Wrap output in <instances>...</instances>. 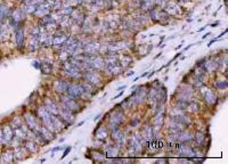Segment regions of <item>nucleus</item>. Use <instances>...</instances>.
<instances>
[{
    "instance_id": "f257e3e1",
    "label": "nucleus",
    "mask_w": 228,
    "mask_h": 164,
    "mask_svg": "<svg viewBox=\"0 0 228 164\" xmlns=\"http://www.w3.org/2000/svg\"><path fill=\"white\" fill-rule=\"evenodd\" d=\"M66 91H68V93L71 97L75 98V97H81L83 95V92H84V90H83L82 86H80V84H68Z\"/></svg>"
},
{
    "instance_id": "f03ea898",
    "label": "nucleus",
    "mask_w": 228,
    "mask_h": 164,
    "mask_svg": "<svg viewBox=\"0 0 228 164\" xmlns=\"http://www.w3.org/2000/svg\"><path fill=\"white\" fill-rule=\"evenodd\" d=\"M14 138V129L9 127V125H6L2 128V139H4V143H9L11 139Z\"/></svg>"
},
{
    "instance_id": "7ed1b4c3",
    "label": "nucleus",
    "mask_w": 228,
    "mask_h": 164,
    "mask_svg": "<svg viewBox=\"0 0 228 164\" xmlns=\"http://www.w3.org/2000/svg\"><path fill=\"white\" fill-rule=\"evenodd\" d=\"M86 79H87V81H88L89 83H93V84H98L99 82H100L99 77L96 73H93V72H88V73L86 74Z\"/></svg>"
},
{
    "instance_id": "20e7f679",
    "label": "nucleus",
    "mask_w": 228,
    "mask_h": 164,
    "mask_svg": "<svg viewBox=\"0 0 228 164\" xmlns=\"http://www.w3.org/2000/svg\"><path fill=\"white\" fill-rule=\"evenodd\" d=\"M122 115L121 114H116V116L115 118H111V121H109V127L113 129H118V127L120 125V123H121V121H122Z\"/></svg>"
},
{
    "instance_id": "39448f33",
    "label": "nucleus",
    "mask_w": 228,
    "mask_h": 164,
    "mask_svg": "<svg viewBox=\"0 0 228 164\" xmlns=\"http://www.w3.org/2000/svg\"><path fill=\"white\" fill-rule=\"evenodd\" d=\"M2 156V161L4 162H13L14 161V156H15V153L13 152V150H11V149H7L5 153H4V155H1Z\"/></svg>"
},
{
    "instance_id": "423d86ee",
    "label": "nucleus",
    "mask_w": 228,
    "mask_h": 164,
    "mask_svg": "<svg viewBox=\"0 0 228 164\" xmlns=\"http://www.w3.org/2000/svg\"><path fill=\"white\" fill-rule=\"evenodd\" d=\"M46 109L50 113V114H52V115H57V114H58L57 106L52 102H46Z\"/></svg>"
},
{
    "instance_id": "0eeeda50",
    "label": "nucleus",
    "mask_w": 228,
    "mask_h": 164,
    "mask_svg": "<svg viewBox=\"0 0 228 164\" xmlns=\"http://www.w3.org/2000/svg\"><path fill=\"white\" fill-rule=\"evenodd\" d=\"M15 36H16V42H17L18 47H22V45H23V31L20 27L16 29Z\"/></svg>"
},
{
    "instance_id": "6e6552de",
    "label": "nucleus",
    "mask_w": 228,
    "mask_h": 164,
    "mask_svg": "<svg viewBox=\"0 0 228 164\" xmlns=\"http://www.w3.org/2000/svg\"><path fill=\"white\" fill-rule=\"evenodd\" d=\"M68 83H65V82L63 81H57L56 83H55V89H56L58 92H64L66 91V89H68Z\"/></svg>"
},
{
    "instance_id": "1a4fd4ad",
    "label": "nucleus",
    "mask_w": 228,
    "mask_h": 164,
    "mask_svg": "<svg viewBox=\"0 0 228 164\" xmlns=\"http://www.w3.org/2000/svg\"><path fill=\"white\" fill-rule=\"evenodd\" d=\"M205 100H207L209 104H212V102H216V95H214V92L213 91H211V90H209V91H207L205 92Z\"/></svg>"
},
{
    "instance_id": "9d476101",
    "label": "nucleus",
    "mask_w": 228,
    "mask_h": 164,
    "mask_svg": "<svg viewBox=\"0 0 228 164\" xmlns=\"http://www.w3.org/2000/svg\"><path fill=\"white\" fill-rule=\"evenodd\" d=\"M106 154H107V156H115V155L118 154V148H116V147H114V146H111V147L107 148Z\"/></svg>"
},
{
    "instance_id": "9b49d317",
    "label": "nucleus",
    "mask_w": 228,
    "mask_h": 164,
    "mask_svg": "<svg viewBox=\"0 0 228 164\" xmlns=\"http://www.w3.org/2000/svg\"><path fill=\"white\" fill-rule=\"evenodd\" d=\"M40 70H41L45 74H49L50 71H52V66H50L49 64H42L41 66H40Z\"/></svg>"
},
{
    "instance_id": "f8f14e48",
    "label": "nucleus",
    "mask_w": 228,
    "mask_h": 164,
    "mask_svg": "<svg viewBox=\"0 0 228 164\" xmlns=\"http://www.w3.org/2000/svg\"><path fill=\"white\" fill-rule=\"evenodd\" d=\"M26 122H27V124L30 125V128L31 129H36L38 125H36V121H34V118H30V116H26Z\"/></svg>"
},
{
    "instance_id": "ddd939ff",
    "label": "nucleus",
    "mask_w": 228,
    "mask_h": 164,
    "mask_svg": "<svg viewBox=\"0 0 228 164\" xmlns=\"http://www.w3.org/2000/svg\"><path fill=\"white\" fill-rule=\"evenodd\" d=\"M6 16H7V9H6V7L4 5H0V20L5 18Z\"/></svg>"
},
{
    "instance_id": "4468645a",
    "label": "nucleus",
    "mask_w": 228,
    "mask_h": 164,
    "mask_svg": "<svg viewBox=\"0 0 228 164\" xmlns=\"http://www.w3.org/2000/svg\"><path fill=\"white\" fill-rule=\"evenodd\" d=\"M195 139H196V141H197V144H201L203 143V139H204V137H203V134L201 132H197L196 134H195Z\"/></svg>"
},
{
    "instance_id": "2eb2a0df",
    "label": "nucleus",
    "mask_w": 228,
    "mask_h": 164,
    "mask_svg": "<svg viewBox=\"0 0 228 164\" xmlns=\"http://www.w3.org/2000/svg\"><path fill=\"white\" fill-rule=\"evenodd\" d=\"M71 149H72L71 147H68V148L65 149V152H64V154H63V156H62V159H64V157H65V156H66V155H68V154L71 152Z\"/></svg>"
},
{
    "instance_id": "dca6fc26",
    "label": "nucleus",
    "mask_w": 228,
    "mask_h": 164,
    "mask_svg": "<svg viewBox=\"0 0 228 164\" xmlns=\"http://www.w3.org/2000/svg\"><path fill=\"white\" fill-rule=\"evenodd\" d=\"M146 75H147V72L144 73V74H141V77H146Z\"/></svg>"
},
{
    "instance_id": "f3484780",
    "label": "nucleus",
    "mask_w": 228,
    "mask_h": 164,
    "mask_svg": "<svg viewBox=\"0 0 228 164\" xmlns=\"http://www.w3.org/2000/svg\"><path fill=\"white\" fill-rule=\"evenodd\" d=\"M132 74H134V72H129V73H128V77H130V75H132Z\"/></svg>"
},
{
    "instance_id": "a211bd4d",
    "label": "nucleus",
    "mask_w": 228,
    "mask_h": 164,
    "mask_svg": "<svg viewBox=\"0 0 228 164\" xmlns=\"http://www.w3.org/2000/svg\"><path fill=\"white\" fill-rule=\"evenodd\" d=\"M0 161H1V155H0Z\"/></svg>"
}]
</instances>
